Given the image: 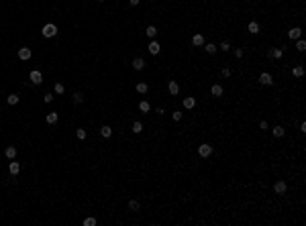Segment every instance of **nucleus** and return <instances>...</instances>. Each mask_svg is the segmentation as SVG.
<instances>
[{
    "label": "nucleus",
    "instance_id": "1",
    "mask_svg": "<svg viewBox=\"0 0 306 226\" xmlns=\"http://www.w3.org/2000/svg\"><path fill=\"white\" fill-rule=\"evenodd\" d=\"M55 35H57V27H55V25L49 23V25H45L43 27V37L49 39V37H55Z\"/></svg>",
    "mask_w": 306,
    "mask_h": 226
},
{
    "label": "nucleus",
    "instance_id": "2",
    "mask_svg": "<svg viewBox=\"0 0 306 226\" xmlns=\"http://www.w3.org/2000/svg\"><path fill=\"white\" fill-rule=\"evenodd\" d=\"M198 153H200V157H208V155L212 153V147H210L208 143H204V145L198 147Z\"/></svg>",
    "mask_w": 306,
    "mask_h": 226
},
{
    "label": "nucleus",
    "instance_id": "3",
    "mask_svg": "<svg viewBox=\"0 0 306 226\" xmlns=\"http://www.w3.org/2000/svg\"><path fill=\"white\" fill-rule=\"evenodd\" d=\"M273 189H275V194H286V189H288V185H286V181H275V185H273Z\"/></svg>",
    "mask_w": 306,
    "mask_h": 226
},
{
    "label": "nucleus",
    "instance_id": "4",
    "mask_svg": "<svg viewBox=\"0 0 306 226\" xmlns=\"http://www.w3.org/2000/svg\"><path fill=\"white\" fill-rule=\"evenodd\" d=\"M192 45H194V47H200V45H204V37H202L200 33H196V35L192 37Z\"/></svg>",
    "mask_w": 306,
    "mask_h": 226
},
{
    "label": "nucleus",
    "instance_id": "5",
    "mask_svg": "<svg viewBox=\"0 0 306 226\" xmlns=\"http://www.w3.org/2000/svg\"><path fill=\"white\" fill-rule=\"evenodd\" d=\"M300 33H302V29H300V27H294V29H290L288 37H290V39H300Z\"/></svg>",
    "mask_w": 306,
    "mask_h": 226
},
{
    "label": "nucleus",
    "instance_id": "6",
    "mask_svg": "<svg viewBox=\"0 0 306 226\" xmlns=\"http://www.w3.org/2000/svg\"><path fill=\"white\" fill-rule=\"evenodd\" d=\"M18 57H21V59H31V49H29V47L18 49Z\"/></svg>",
    "mask_w": 306,
    "mask_h": 226
},
{
    "label": "nucleus",
    "instance_id": "7",
    "mask_svg": "<svg viewBox=\"0 0 306 226\" xmlns=\"http://www.w3.org/2000/svg\"><path fill=\"white\" fill-rule=\"evenodd\" d=\"M31 82H33V84H41V82H43L41 71H31Z\"/></svg>",
    "mask_w": 306,
    "mask_h": 226
},
{
    "label": "nucleus",
    "instance_id": "8",
    "mask_svg": "<svg viewBox=\"0 0 306 226\" xmlns=\"http://www.w3.org/2000/svg\"><path fill=\"white\" fill-rule=\"evenodd\" d=\"M8 171H10L12 175H16V173L21 171V163H16V161H12V163L8 165Z\"/></svg>",
    "mask_w": 306,
    "mask_h": 226
},
{
    "label": "nucleus",
    "instance_id": "9",
    "mask_svg": "<svg viewBox=\"0 0 306 226\" xmlns=\"http://www.w3.org/2000/svg\"><path fill=\"white\" fill-rule=\"evenodd\" d=\"M259 82H261L263 86H269V84H271V76H269V73H265V71H263L261 76H259Z\"/></svg>",
    "mask_w": 306,
    "mask_h": 226
},
{
    "label": "nucleus",
    "instance_id": "10",
    "mask_svg": "<svg viewBox=\"0 0 306 226\" xmlns=\"http://www.w3.org/2000/svg\"><path fill=\"white\" fill-rule=\"evenodd\" d=\"M133 67L139 71V69H143V67H145V61H143L141 57H137V59H133Z\"/></svg>",
    "mask_w": 306,
    "mask_h": 226
},
{
    "label": "nucleus",
    "instance_id": "11",
    "mask_svg": "<svg viewBox=\"0 0 306 226\" xmlns=\"http://www.w3.org/2000/svg\"><path fill=\"white\" fill-rule=\"evenodd\" d=\"M292 73H294V78H302V76H304V67H302V65H294Z\"/></svg>",
    "mask_w": 306,
    "mask_h": 226
},
{
    "label": "nucleus",
    "instance_id": "12",
    "mask_svg": "<svg viewBox=\"0 0 306 226\" xmlns=\"http://www.w3.org/2000/svg\"><path fill=\"white\" fill-rule=\"evenodd\" d=\"M57 122V112H49L47 114V124H55Z\"/></svg>",
    "mask_w": 306,
    "mask_h": 226
},
{
    "label": "nucleus",
    "instance_id": "13",
    "mask_svg": "<svg viewBox=\"0 0 306 226\" xmlns=\"http://www.w3.org/2000/svg\"><path fill=\"white\" fill-rule=\"evenodd\" d=\"M6 157L8 159H14L16 157V147H6Z\"/></svg>",
    "mask_w": 306,
    "mask_h": 226
},
{
    "label": "nucleus",
    "instance_id": "14",
    "mask_svg": "<svg viewBox=\"0 0 306 226\" xmlns=\"http://www.w3.org/2000/svg\"><path fill=\"white\" fill-rule=\"evenodd\" d=\"M100 135L104 136V138H108V136L112 135V129H110V126H102V129H100Z\"/></svg>",
    "mask_w": 306,
    "mask_h": 226
},
{
    "label": "nucleus",
    "instance_id": "15",
    "mask_svg": "<svg viewBox=\"0 0 306 226\" xmlns=\"http://www.w3.org/2000/svg\"><path fill=\"white\" fill-rule=\"evenodd\" d=\"M149 53H151V55H157V53H159V43L153 41V43L149 45Z\"/></svg>",
    "mask_w": 306,
    "mask_h": 226
},
{
    "label": "nucleus",
    "instance_id": "16",
    "mask_svg": "<svg viewBox=\"0 0 306 226\" xmlns=\"http://www.w3.org/2000/svg\"><path fill=\"white\" fill-rule=\"evenodd\" d=\"M180 92V86H177V82H170V94H177Z\"/></svg>",
    "mask_w": 306,
    "mask_h": 226
},
{
    "label": "nucleus",
    "instance_id": "17",
    "mask_svg": "<svg viewBox=\"0 0 306 226\" xmlns=\"http://www.w3.org/2000/svg\"><path fill=\"white\" fill-rule=\"evenodd\" d=\"M184 106H186V108H194V106H196V100H194V98H186V100H184Z\"/></svg>",
    "mask_w": 306,
    "mask_h": 226
},
{
    "label": "nucleus",
    "instance_id": "18",
    "mask_svg": "<svg viewBox=\"0 0 306 226\" xmlns=\"http://www.w3.org/2000/svg\"><path fill=\"white\" fill-rule=\"evenodd\" d=\"M212 96H222V86L214 84V86H212Z\"/></svg>",
    "mask_w": 306,
    "mask_h": 226
},
{
    "label": "nucleus",
    "instance_id": "19",
    "mask_svg": "<svg viewBox=\"0 0 306 226\" xmlns=\"http://www.w3.org/2000/svg\"><path fill=\"white\" fill-rule=\"evenodd\" d=\"M137 92H139V94H145V92H147V84H145V82H139V84H137Z\"/></svg>",
    "mask_w": 306,
    "mask_h": 226
},
{
    "label": "nucleus",
    "instance_id": "20",
    "mask_svg": "<svg viewBox=\"0 0 306 226\" xmlns=\"http://www.w3.org/2000/svg\"><path fill=\"white\" fill-rule=\"evenodd\" d=\"M82 102H84V96H82L80 92H76V94H74V104H82Z\"/></svg>",
    "mask_w": 306,
    "mask_h": 226
},
{
    "label": "nucleus",
    "instance_id": "21",
    "mask_svg": "<svg viewBox=\"0 0 306 226\" xmlns=\"http://www.w3.org/2000/svg\"><path fill=\"white\" fill-rule=\"evenodd\" d=\"M6 100H8V104H10V106H14V104L18 102V96H16V94H10V96H8Z\"/></svg>",
    "mask_w": 306,
    "mask_h": 226
},
{
    "label": "nucleus",
    "instance_id": "22",
    "mask_svg": "<svg viewBox=\"0 0 306 226\" xmlns=\"http://www.w3.org/2000/svg\"><path fill=\"white\" fill-rule=\"evenodd\" d=\"M141 131H143V124H141L139 120H137V122H133V133H137V135H139Z\"/></svg>",
    "mask_w": 306,
    "mask_h": 226
},
{
    "label": "nucleus",
    "instance_id": "23",
    "mask_svg": "<svg viewBox=\"0 0 306 226\" xmlns=\"http://www.w3.org/2000/svg\"><path fill=\"white\" fill-rule=\"evenodd\" d=\"M271 133H273V136H284V129H282V126H273Z\"/></svg>",
    "mask_w": 306,
    "mask_h": 226
},
{
    "label": "nucleus",
    "instance_id": "24",
    "mask_svg": "<svg viewBox=\"0 0 306 226\" xmlns=\"http://www.w3.org/2000/svg\"><path fill=\"white\" fill-rule=\"evenodd\" d=\"M249 33H259V25L257 23H249Z\"/></svg>",
    "mask_w": 306,
    "mask_h": 226
},
{
    "label": "nucleus",
    "instance_id": "25",
    "mask_svg": "<svg viewBox=\"0 0 306 226\" xmlns=\"http://www.w3.org/2000/svg\"><path fill=\"white\" fill-rule=\"evenodd\" d=\"M155 35H157V29H155V27H147V37H151V39H153Z\"/></svg>",
    "mask_w": 306,
    "mask_h": 226
},
{
    "label": "nucleus",
    "instance_id": "26",
    "mask_svg": "<svg viewBox=\"0 0 306 226\" xmlns=\"http://www.w3.org/2000/svg\"><path fill=\"white\" fill-rule=\"evenodd\" d=\"M139 108H141V112H149V110H151L149 102H141V104H139Z\"/></svg>",
    "mask_w": 306,
    "mask_h": 226
},
{
    "label": "nucleus",
    "instance_id": "27",
    "mask_svg": "<svg viewBox=\"0 0 306 226\" xmlns=\"http://www.w3.org/2000/svg\"><path fill=\"white\" fill-rule=\"evenodd\" d=\"M204 49H206V53H217V51H219V49H217V45H212V43H208Z\"/></svg>",
    "mask_w": 306,
    "mask_h": 226
},
{
    "label": "nucleus",
    "instance_id": "28",
    "mask_svg": "<svg viewBox=\"0 0 306 226\" xmlns=\"http://www.w3.org/2000/svg\"><path fill=\"white\" fill-rule=\"evenodd\" d=\"M76 136H78L80 141H84V138H86V131H84V129H78V131H76Z\"/></svg>",
    "mask_w": 306,
    "mask_h": 226
},
{
    "label": "nucleus",
    "instance_id": "29",
    "mask_svg": "<svg viewBox=\"0 0 306 226\" xmlns=\"http://www.w3.org/2000/svg\"><path fill=\"white\" fill-rule=\"evenodd\" d=\"M269 55H271V57H278V59H280V57L284 55V51H282V49H273V51H271Z\"/></svg>",
    "mask_w": 306,
    "mask_h": 226
},
{
    "label": "nucleus",
    "instance_id": "30",
    "mask_svg": "<svg viewBox=\"0 0 306 226\" xmlns=\"http://www.w3.org/2000/svg\"><path fill=\"white\" fill-rule=\"evenodd\" d=\"M129 208H131V210H139V202H137V200H131V202H129Z\"/></svg>",
    "mask_w": 306,
    "mask_h": 226
},
{
    "label": "nucleus",
    "instance_id": "31",
    "mask_svg": "<svg viewBox=\"0 0 306 226\" xmlns=\"http://www.w3.org/2000/svg\"><path fill=\"white\" fill-rule=\"evenodd\" d=\"M84 226H96V220H94V218H86V220H84Z\"/></svg>",
    "mask_w": 306,
    "mask_h": 226
},
{
    "label": "nucleus",
    "instance_id": "32",
    "mask_svg": "<svg viewBox=\"0 0 306 226\" xmlns=\"http://www.w3.org/2000/svg\"><path fill=\"white\" fill-rule=\"evenodd\" d=\"M296 49H298V51H304V49H306V43H304V41H298V43H296Z\"/></svg>",
    "mask_w": 306,
    "mask_h": 226
},
{
    "label": "nucleus",
    "instance_id": "33",
    "mask_svg": "<svg viewBox=\"0 0 306 226\" xmlns=\"http://www.w3.org/2000/svg\"><path fill=\"white\" fill-rule=\"evenodd\" d=\"M55 94H63V84H55Z\"/></svg>",
    "mask_w": 306,
    "mask_h": 226
},
{
    "label": "nucleus",
    "instance_id": "34",
    "mask_svg": "<svg viewBox=\"0 0 306 226\" xmlns=\"http://www.w3.org/2000/svg\"><path fill=\"white\" fill-rule=\"evenodd\" d=\"M220 49H222V51H229V49H231V45H229L226 41H222V43H220Z\"/></svg>",
    "mask_w": 306,
    "mask_h": 226
},
{
    "label": "nucleus",
    "instance_id": "35",
    "mask_svg": "<svg viewBox=\"0 0 306 226\" xmlns=\"http://www.w3.org/2000/svg\"><path fill=\"white\" fill-rule=\"evenodd\" d=\"M45 102H47V104H49V102H53V96H51V94H45V98H43Z\"/></svg>",
    "mask_w": 306,
    "mask_h": 226
},
{
    "label": "nucleus",
    "instance_id": "36",
    "mask_svg": "<svg viewBox=\"0 0 306 226\" xmlns=\"http://www.w3.org/2000/svg\"><path fill=\"white\" fill-rule=\"evenodd\" d=\"M172 118H174L175 122H177V120H180V118H182V114H180V112H174V114H172Z\"/></svg>",
    "mask_w": 306,
    "mask_h": 226
},
{
    "label": "nucleus",
    "instance_id": "37",
    "mask_svg": "<svg viewBox=\"0 0 306 226\" xmlns=\"http://www.w3.org/2000/svg\"><path fill=\"white\" fill-rule=\"evenodd\" d=\"M129 2H131V6H137V4H139V0H129Z\"/></svg>",
    "mask_w": 306,
    "mask_h": 226
},
{
    "label": "nucleus",
    "instance_id": "38",
    "mask_svg": "<svg viewBox=\"0 0 306 226\" xmlns=\"http://www.w3.org/2000/svg\"><path fill=\"white\" fill-rule=\"evenodd\" d=\"M98 2H104V0H98Z\"/></svg>",
    "mask_w": 306,
    "mask_h": 226
}]
</instances>
